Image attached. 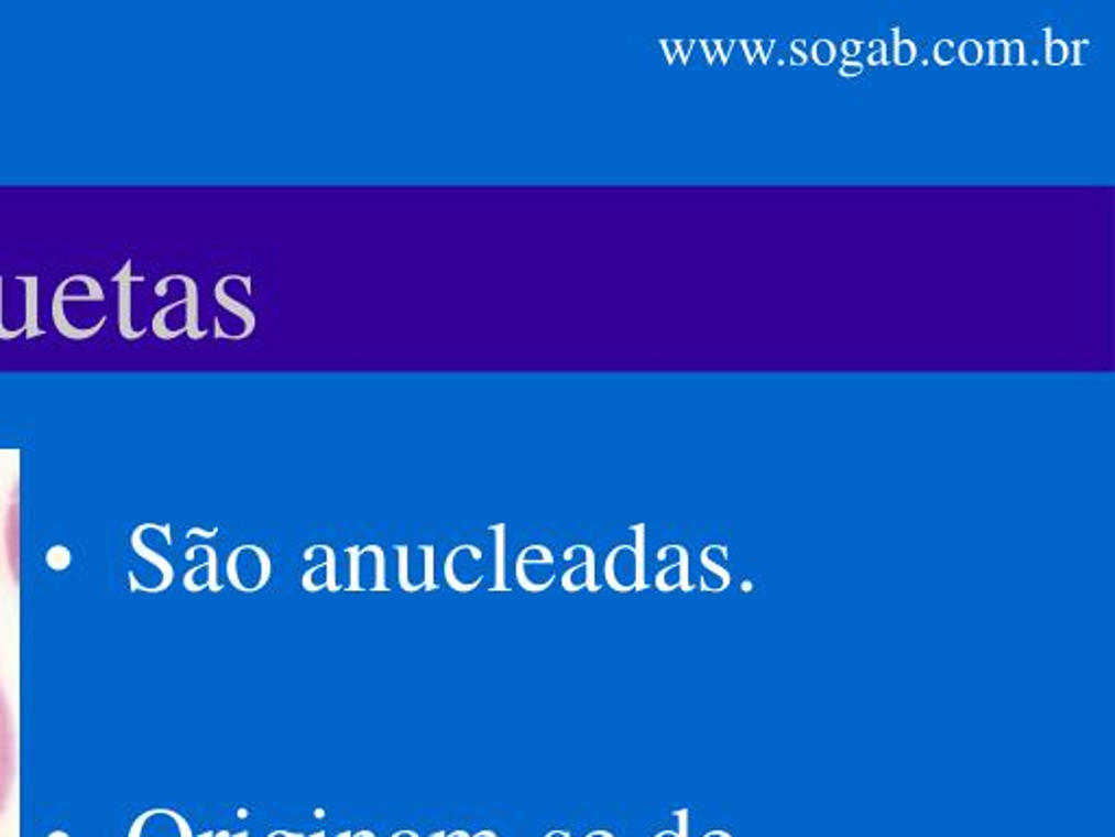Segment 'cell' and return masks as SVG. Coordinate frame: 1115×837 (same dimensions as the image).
Listing matches in <instances>:
<instances>
[{
  "mask_svg": "<svg viewBox=\"0 0 1115 837\" xmlns=\"http://www.w3.org/2000/svg\"><path fill=\"white\" fill-rule=\"evenodd\" d=\"M516 583L532 594H540L549 589L556 580V558L549 545L529 543L525 545L514 561Z\"/></svg>",
  "mask_w": 1115,
  "mask_h": 837,
  "instance_id": "cell-5",
  "label": "cell"
},
{
  "mask_svg": "<svg viewBox=\"0 0 1115 837\" xmlns=\"http://www.w3.org/2000/svg\"><path fill=\"white\" fill-rule=\"evenodd\" d=\"M70 282H79V275L66 278V280H64V284L57 289V295L53 297V320H55L57 329H59L64 336H68V338H75V340L92 338V336L101 329L102 325H105V320H107V318H101V320H99L95 327H90V329H79V327L70 325V323L66 320V314H64V291L68 289V284H70Z\"/></svg>",
  "mask_w": 1115,
  "mask_h": 837,
  "instance_id": "cell-11",
  "label": "cell"
},
{
  "mask_svg": "<svg viewBox=\"0 0 1115 837\" xmlns=\"http://www.w3.org/2000/svg\"><path fill=\"white\" fill-rule=\"evenodd\" d=\"M386 552L380 543H367L356 554V578L351 591H386Z\"/></svg>",
  "mask_w": 1115,
  "mask_h": 837,
  "instance_id": "cell-7",
  "label": "cell"
},
{
  "mask_svg": "<svg viewBox=\"0 0 1115 837\" xmlns=\"http://www.w3.org/2000/svg\"><path fill=\"white\" fill-rule=\"evenodd\" d=\"M471 837H500V836H498V834H495L493 829H482V831H478V834H473V836Z\"/></svg>",
  "mask_w": 1115,
  "mask_h": 837,
  "instance_id": "cell-42",
  "label": "cell"
},
{
  "mask_svg": "<svg viewBox=\"0 0 1115 837\" xmlns=\"http://www.w3.org/2000/svg\"><path fill=\"white\" fill-rule=\"evenodd\" d=\"M22 331H24L22 327H20V329H7V327L2 325V280H0V338H2V340H9V338H15V336H18V334H22Z\"/></svg>",
  "mask_w": 1115,
  "mask_h": 837,
  "instance_id": "cell-29",
  "label": "cell"
},
{
  "mask_svg": "<svg viewBox=\"0 0 1115 837\" xmlns=\"http://www.w3.org/2000/svg\"><path fill=\"white\" fill-rule=\"evenodd\" d=\"M702 837H734L728 829H710Z\"/></svg>",
  "mask_w": 1115,
  "mask_h": 837,
  "instance_id": "cell-36",
  "label": "cell"
},
{
  "mask_svg": "<svg viewBox=\"0 0 1115 837\" xmlns=\"http://www.w3.org/2000/svg\"><path fill=\"white\" fill-rule=\"evenodd\" d=\"M812 59L819 64V66H830L837 57V48L830 40H817L812 44L811 51Z\"/></svg>",
  "mask_w": 1115,
  "mask_h": 837,
  "instance_id": "cell-18",
  "label": "cell"
},
{
  "mask_svg": "<svg viewBox=\"0 0 1115 837\" xmlns=\"http://www.w3.org/2000/svg\"><path fill=\"white\" fill-rule=\"evenodd\" d=\"M741 46H743V51H745V59L752 64V62H754V57L758 55V40H743V42H741Z\"/></svg>",
  "mask_w": 1115,
  "mask_h": 837,
  "instance_id": "cell-31",
  "label": "cell"
},
{
  "mask_svg": "<svg viewBox=\"0 0 1115 837\" xmlns=\"http://www.w3.org/2000/svg\"><path fill=\"white\" fill-rule=\"evenodd\" d=\"M397 578L400 587L407 594H416L420 589H438L434 576L436 547L431 543H397Z\"/></svg>",
  "mask_w": 1115,
  "mask_h": 837,
  "instance_id": "cell-3",
  "label": "cell"
},
{
  "mask_svg": "<svg viewBox=\"0 0 1115 837\" xmlns=\"http://www.w3.org/2000/svg\"><path fill=\"white\" fill-rule=\"evenodd\" d=\"M179 280H184L188 286V329L195 338H199L201 331H197V289H195V282L186 275H179Z\"/></svg>",
  "mask_w": 1115,
  "mask_h": 837,
  "instance_id": "cell-17",
  "label": "cell"
},
{
  "mask_svg": "<svg viewBox=\"0 0 1115 837\" xmlns=\"http://www.w3.org/2000/svg\"><path fill=\"white\" fill-rule=\"evenodd\" d=\"M789 64L791 66H805L807 64V53H791Z\"/></svg>",
  "mask_w": 1115,
  "mask_h": 837,
  "instance_id": "cell-35",
  "label": "cell"
},
{
  "mask_svg": "<svg viewBox=\"0 0 1115 837\" xmlns=\"http://www.w3.org/2000/svg\"><path fill=\"white\" fill-rule=\"evenodd\" d=\"M934 62L941 66H950L957 59V48L952 40H941L934 44Z\"/></svg>",
  "mask_w": 1115,
  "mask_h": 837,
  "instance_id": "cell-20",
  "label": "cell"
},
{
  "mask_svg": "<svg viewBox=\"0 0 1115 837\" xmlns=\"http://www.w3.org/2000/svg\"><path fill=\"white\" fill-rule=\"evenodd\" d=\"M227 837H247V834H238V836H227Z\"/></svg>",
  "mask_w": 1115,
  "mask_h": 837,
  "instance_id": "cell-46",
  "label": "cell"
},
{
  "mask_svg": "<svg viewBox=\"0 0 1115 837\" xmlns=\"http://www.w3.org/2000/svg\"><path fill=\"white\" fill-rule=\"evenodd\" d=\"M578 550L582 554L580 561L571 563L562 576H560V583H562V589L569 591V594H576L580 589H591V591H600L602 585L598 583V558H595V550L589 545V543H578ZM573 561V558H571Z\"/></svg>",
  "mask_w": 1115,
  "mask_h": 837,
  "instance_id": "cell-9",
  "label": "cell"
},
{
  "mask_svg": "<svg viewBox=\"0 0 1115 837\" xmlns=\"http://www.w3.org/2000/svg\"><path fill=\"white\" fill-rule=\"evenodd\" d=\"M663 48H665L667 59H669V64H671V62L676 59V55L680 53V42H678V40H663Z\"/></svg>",
  "mask_w": 1115,
  "mask_h": 837,
  "instance_id": "cell-32",
  "label": "cell"
},
{
  "mask_svg": "<svg viewBox=\"0 0 1115 837\" xmlns=\"http://www.w3.org/2000/svg\"><path fill=\"white\" fill-rule=\"evenodd\" d=\"M1024 42L1014 40L1007 44V66H1024Z\"/></svg>",
  "mask_w": 1115,
  "mask_h": 837,
  "instance_id": "cell-24",
  "label": "cell"
},
{
  "mask_svg": "<svg viewBox=\"0 0 1115 837\" xmlns=\"http://www.w3.org/2000/svg\"><path fill=\"white\" fill-rule=\"evenodd\" d=\"M545 837H571V834L565 831V829H551V831L545 834Z\"/></svg>",
  "mask_w": 1115,
  "mask_h": 837,
  "instance_id": "cell-41",
  "label": "cell"
},
{
  "mask_svg": "<svg viewBox=\"0 0 1115 837\" xmlns=\"http://www.w3.org/2000/svg\"><path fill=\"white\" fill-rule=\"evenodd\" d=\"M142 280H144L142 275H140V278L131 275V262H127V264L122 267V271H120L118 275H113V282H118V284H120V320H118V323H120V334H122L124 338H129V340L140 338V336L144 334V329L135 331V329L131 327V284H133V282H142Z\"/></svg>",
  "mask_w": 1115,
  "mask_h": 837,
  "instance_id": "cell-10",
  "label": "cell"
},
{
  "mask_svg": "<svg viewBox=\"0 0 1115 837\" xmlns=\"http://www.w3.org/2000/svg\"><path fill=\"white\" fill-rule=\"evenodd\" d=\"M347 837H378L371 829H360V831H349Z\"/></svg>",
  "mask_w": 1115,
  "mask_h": 837,
  "instance_id": "cell-40",
  "label": "cell"
},
{
  "mask_svg": "<svg viewBox=\"0 0 1115 837\" xmlns=\"http://www.w3.org/2000/svg\"><path fill=\"white\" fill-rule=\"evenodd\" d=\"M584 837H616V836H614L612 831H609V829H593V831H589V834H587V836Z\"/></svg>",
  "mask_w": 1115,
  "mask_h": 837,
  "instance_id": "cell-38",
  "label": "cell"
},
{
  "mask_svg": "<svg viewBox=\"0 0 1115 837\" xmlns=\"http://www.w3.org/2000/svg\"><path fill=\"white\" fill-rule=\"evenodd\" d=\"M702 48H704L707 62H709V64H714V59L719 57V51H717V40H702Z\"/></svg>",
  "mask_w": 1115,
  "mask_h": 837,
  "instance_id": "cell-33",
  "label": "cell"
},
{
  "mask_svg": "<svg viewBox=\"0 0 1115 837\" xmlns=\"http://www.w3.org/2000/svg\"><path fill=\"white\" fill-rule=\"evenodd\" d=\"M1046 35H1048V37H1046V44H1048V46H1046V62H1048L1050 66H1061V64L1068 59L1070 48H1068V44H1065L1063 40H1052V37H1050V29H1046Z\"/></svg>",
  "mask_w": 1115,
  "mask_h": 837,
  "instance_id": "cell-15",
  "label": "cell"
},
{
  "mask_svg": "<svg viewBox=\"0 0 1115 837\" xmlns=\"http://www.w3.org/2000/svg\"><path fill=\"white\" fill-rule=\"evenodd\" d=\"M445 837H471V834H467L464 829H456V831H449V834H445Z\"/></svg>",
  "mask_w": 1115,
  "mask_h": 837,
  "instance_id": "cell-43",
  "label": "cell"
},
{
  "mask_svg": "<svg viewBox=\"0 0 1115 837\" xmlns=\"http://www.w3.org/2000/svg\"><path fill=\"white\" fill-rule=\"evenodd\" d=\"M26 284V323L22 325L26 336H40L42 329L37 325V278H20Z\"/></svg>",
  "mask_w": 1115,
  "mask_h": 837,
  "instance_id": "cell-14",
  "label": "cell"
},
{
  "mask_svg": "<svg viewBox=\"0 0 1115 837\" xmlns=\"http://www.w3.org/2000/svg\"><path fill=\"white\" fill-rule=\"evenodd\" d=\"M696 46V40H685L680 42V55H682V64H689V57H691V51Z\"/></svg>",
  "mask_w": 1115,
  "mask_h": 837,
  "instance_id": "cell-34",
  "label": "cell"
},
{
  "mask_svg": "<svg viewBox=\"0 0 1115 837\" xmlns=\"http://www.w3.org/2000/svg\"><path fill=\"white\" fill-rule=\"evenodd\" d=\"M266 837H302L295 831H288V829H277V831H271Z\"/></svg>",
  "mask_w": 1115,
  "mask_h": 837,
  "instance_id": "cell-37",
  "label": "cell"
},
{
  "mask_svg": "<svg viewBox=\"0 0 1115 837\" xmlns=\"http://www.w3.org/2000/svg\"><path fill=\"white\" fill-rule=\"evenodd\" d=\"M487 576L484 547L480 543H458L445 556V580L460 594L475 591Z\"/></svg>",
  "mask_w": 1115,
  "mask_h": 837,
  "instance_id": "cell-2",
  "label": "cell"
},
{
  "mask_svg": "<svg viewBox=\"0 0 1115 837\" xmlns=\"http://www.w3.org/2000/svg\"><path fill=\"white\" fill-rule=\"evenodd\" d=\"M674 816L678 818V829H663V831H658V834H654L652 837H689L691 812L687 807H682V809H676Z\"/></svg>",
  "mask_w": 1115,
  "mask_h": 837,
  "instance_id": "cell-19",
  "label": "cell"
},
{
  "mask_svg": "<svg viewBox=\"0 0 1115 837\" xmlns=\"http://www.w3.org/2000/svg\"><path fill=\"white\" fill-rule=\"evenodd\" d=\"M1007 40H996L990 44V64L992 66H1007Z\"/></svg>",
  "mask_w": 1115,
  "mask_h": 837,
  "instance_id": "cell-22",
  "label": "cell"
},
{
  "mask_svg": "<svg viewBox=\"0 0 1115 837\" xmlns=\"http://www.w3.org/2000/svg\"><path fill=\"white\" fill-rule=\"evenodd\" d=\"M863 70H865L863 64H859V62H845V64H841L839 75L841 77H859V75H863Z\"/></svg>",
  "mask_w": 1115,
  "mask_h": 837,
  "instance_id": "cell-26",
  "label": "cell"
},
{
  "mask_svg": "<svg viewBox=\"0 0 1115 837\" xmlns=\"http://www.w3.org/2000/svg\"><path fill=\"white\" fill-rule=\"evenodd\" d=\"M959 59L965 64V66H976L981 64L983 59V44L976 42V40H965L961 46H959Z\"/></svg>",
  "mask_w": 1115,
  "mask_h": 837,
  "instance_id": "cell-16",
  "label": "cell"
},
{
  "mask_svg": "<svg viewBox=\"0 0 1115 837\" xmlns=\"http://www.w3.org/2000/svg\"><path fill=\"white\" fill-rule=\"evenodd\" d=\"M347 836H349V831H342V834H334V836H325V837H347Z\"/></svg>",
  "mask_w": 1115,
  "mask_h": 837,
  "instance_id": "cell-45",
  "label": "cell"
},
{
  "mask_svg": "<svg viewBox=\"0 0 1115 837\" xmlns=\"http://www.w3.org/2000/svg\"><path fill=\"white\" fill-rule=\"evenodd\" d=\"M702 563H704V565H707V567H709L710 572H714V574H719V578H721V583H723V585H725V587H728V585H730V580H732V576H730V572H728V569H725V567H721V565H719V563H712V561H710L709 556H707V552H704V550H702Z\"/></svg>",
  "mask_w": 1115,
  "mask_h": 837,
  "instance_id": "cell-25",
  "label": "cell"
},
{
  "mask_svg": "<svg viewBox=\"0 0 1115 837\" xmlns=\"http://www.w3.org/2000/svg\"><path fill=\"white\" fill-rule=\"evenodd\" d=\"M416 837H420V836H416Z\"/></svg>",
  "mask_w": 1115,
  "mask_h": 837,
  "instance_id": "cell-47",
  "label": "cell"
},
{
  "mask_svg": "<svg viewBox=\"0 0 1115 837\" xmlns=\"http://www.w3.org/2000/svg\"><path fill=\"white\" fill-rule=\"evenodd\" d=\"M634 543H616L604 561V578L619 594L641 591L645 583V523H634Z\"/></svg>",
  "mask_w": 1115,
  "mask_h": 837,
  "instance_id": "cell-1",
  "label": "cell"
},
{
  "mask_svg": "<svg viewBox=\"0 0 1115 837\" xmlns=\"http://www.w3.org/2000/svg\"><path fill=\"white\" fill-rule=\"evenodd\" d=\"M791 48H794V53H805L807 42H805V40H794V42H791Z\"/></svg>",
  "mask_w": 1115,
  "mask_h": 837,
  "instance_id": "cell-39",
  "label": "cell"
},
{
  "mask_svg": "<svg viewBox=\"0 0 1115 837\" xmlns=\"http://www.w3.org/2000/svg\"><path fill=\"white\" fill-rule=\"evenodd\" d=\"M18 774V735L9 698L0 685V816L13 794Z\"/></svg>",
  "mask_w": 1115,
  "mask_h": 837,
  "instance_id": "cell-6",
  "label": "cell"
},
{
  "mask_svg": "<svg viewBox=\"0 0 1115 837\" xmlns=\"http://www.w3.org/2000/svg\"><path fill=\"white\" fill-rule=\"evenodd\" d=\"M841 53H843L850 62H854V57L861 53V42H859V40H845V42L841 44Z\"/></svg>",
  "mask_w": 1115,
  "mask_h": 837,
  "instance_id": "cell-28",
  "label": "cell"
},
{
  "mask_svg": "<svg viewBox=\"0 0 1115 837\" xmlns=\"http://www.w3.org/2000/svg\"><path fill=\"white\" fill-rule=\"evenodd\" d=\"M229 578L242 591L262 589L273 574V561L262 545L244 543L236 547L229 556Z\"/></svg>",
  "mask_w": 1115,
  "mask_h": 837,
  "instance_id": "cell-4",
  "label": "cell"
},
{
  "mask_svg": "<svg viewBox=\"0 0 1115 837\" xmlns=\"http://www.w3.org/2000/svg\"><path fill=\"white\" fill-rule=\"evenodd\" d=\"M656 587L660 591H671L676 587L685 591L693 589V585L689 583V552L685 545H680V558L656 574Z\"/></svg>",
  "mask_w": 1115,
  "mask_h": 837,
  "instance_id": "cell-12",
  "label": "cell"
},
{
  "mask_svg": "<svg viewBox=\"0 0 1115 837\" xmlns=\"http://www.w3.org/2000/svg\"><path fill=\"white\" fill-rule=\"evenodd\" d=\"M491 532L495 534V541H493V574H491L493 580L489 587L506 591V523H493Z\"/></svg>",
  "mask_w": 1115,
  "mask_h": 837,
  "instance_id": "cell-13",
  "label": "cell"
},
{
  "mask_svg": "<svg viewBox=\"0 0 1115 837\" xmlns=\"http://www.w3.org/2000/svg\"><path fill=\"white\" fill-rule=\"evenodd\" d=\"M776 42H778L776 37H769V40H758V55H761V59H763L765 64H767V59H769V55H772V51H774Z\"/></svg>",
  "mask_w": 1115,
  "mask_h": 837,
  "instance_id": "cell-30",
  "label": "cell"
},
{
  "mask_svg": "<svg viewBox=\"0 0 1115 837\" xmlns=\"http://www.w3.org/2000/svg\"><path fill=\"white\" fill-rule=\"evenodd\" d=\"M915 55H917V48H915L911 40H898L896 51H894V62L898 66H909V64H912Z\"/></svg>",
  "mask_w": 1115,
  "mask_h": 837,
  "instance_id": "cell-21",
  "label": "cell"
},
{
  "mask_svg": "<svg viewBox=\"0 0 1115 837\" xmlns=\"http://www.w3.org/2000/svg\"><path fill=\"white\" fill-rule=\"evenodd\" d=\"M420 837H445V831H431V834H427V836Z\"/></svg>",
  "mask_w": 1115,
  "mask_h": 837,
  "instance_id": "cell-44",
  "label": "cell"
},
{
  "mask_svg": "<svg viewBox=\"0 0 1115 837\" xmlns=\"http://www.w3.org/2000/svg\"><path fill=\"white\" fill-rule=\"evenodd\" d=\"M336 550L329 545V543H311L304 550V561L311 563L316 561L311 567H307L302 576V585H304L305 591H320V589H329V591H336Z\"/></svg>",
  "mask_w": 1115,
  "mask_h": 837,
  "instance_id": "cell-8",
  "label": "cell"
},
{
  "mask_svg": "<svg viewBox=\"0 0 1115 837\" xmlns=\"http://www.w3.org/2000/svg\"><path fill=\"white\" fill-rule=\"evenodd\" d=\"M734 48V40H717V51H719V59L721 64L725 66L728 59H730V53Z\"/></svg>",
  "mask_w": 1115,
  "mask_h": 837,
  "instance_id": "cell-27",
  "label": "cell"
},
{
  "mask_svg": "<svg viewBox=\"0 0 1115 837\" xmlns=\"http://www.w3.org/2000/svg\"><path fill=\"white\" fill-rule=\"evenodd\" d=\"M870 66H881V64H889L887 59V44L883 40H874L870 42Z\"/></svg>",
  "mask_w": 1115,
  "mask_h": 837,
  "instance_id": "cell-23",
  "label": "cell"
}]
</instances>
